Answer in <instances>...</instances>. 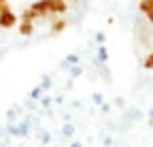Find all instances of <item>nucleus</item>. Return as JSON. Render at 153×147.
<instances>
[{"mask_svg": "<svg viewBox=\"0 0 153 147\" xmlns=\"http://www.w3.org/2000/svg\"><path fill=\"white\" fill-rule=\"evenodd\" d=\"M17 22H19V17L11 11L9 2H7L2 9H0V28H2V30H11V28L17 26Z\"/></svg>", "mask_w": 153, "mask_h": 147, "instance_id": "nucleus-1", "label": "nucleus"}, {"mask_svg": "<svg viewBox=\"0 0 153 147\" xmlns=\"http://www.w3.org/2000/svg\"><path fill=\"white\" fill-rule=\"evenodd\" d=\"M7 132H9V134H13V137H28V134H30V117L22 119L19 124L9 122V126H7Z\"/></svg>", "mask_w": 153, "mask_h": 147, "instance_id": "nucleus-2", "label": "nucleus"}, {"mask_svg": "<svg viewBox=\"0 0 153 147\" xmlns=\"http://www.w3.org/2000/svg\"><path fill=\"white\" fill-rule=\"evenodd\" d=\"M47 11H49V17H57V15H64L68 11V4L66 0H47Z\"/></svg>", "mask_w": 153, "mask_h": 147, "instance_id": "nucleus-3", "label": "nucleus"}, {"mask_svg": "<svg viewBox=\"0 0 153 147\" xmlns=\"http://www.w3.org/2000/svg\"><path fill=\"white\" fill-rule=\"evenodd\" d=\"M108 62V47L102 43V45H98V49H96V58H94V64L96 66H104Z\"/></svg>", "mask_w": 153, "mask_h": 147, "instance_id": "nucleus-4", "label": "nucleus"}, {"mask_svg": "<svg viewBox=\"0 0 153 147\" xmlns=\"http://www.w3.org/2000/svg\"><path fill=\"white\" fill-rule=\"evenodd\" d=\"M30 9L38 15V19L41 17H49V11H47V0H36V2L30 4Z\"/></svg>", "mask_w": 153, "mask_h": 147, "instance_id": "nucleus-5", "label": "nucleus"}, {"mask_svg": "<svg viewBox=\"0 0 153 147\" xmlns=\"http://www.w3.org/2000/svg\"><path fill=\"white\" fill-rule=\"evenodd\" d=\"M64 30H66V19L57 17V19L51 22V34H62Z\"/></svg>", "mask_w": 153, "mask_h": 147, "instance_id": "nucleus-6", "label": "nucleus"}, {"mask_svg": "<svg viewBox=\"0 0 153 147\" xmlns=\"http://www.w3.org/2000/svg\"><path fill=\"white\" fill-rule=\"evenodd\" d=\"M74 132H76L74 124H72L70 119H66V122H64V126H62V137H66V139H72V137H74Z\"/></svg>", "mask_w": 153, "mask_h": 147, "instance_id": "nucleus-7", "label": "nucleus"}, {"mask_svg": "<svg viewBox=\"0 0 153 147\" xmlns=\"http://www.w3.org/2000/svg\"><path fill=\"white\" fill-rule=\"evenodd\" d=\"M17 30H19V34H22V36H32V32H34V22H22Z\"/></svg>", "mask_w": 153, "mask_h": 147, "instance_id": "nucleus-8", "label": "nucleus"}, {"mask_svg": "<svg viewBox=\"0 0 153 147\" xmlns=\"http://www.w3.org/2000/svg\"><path fill=\"white\" fill-rule=\"evenodd\" d=\"M17 17H19L22 22H36V19H38V15H36L30 7H28V9H24V11H22V15H17Z\"/></svg>", "mask_w": 153, "mask_h": 147, "instance_id": "nucleus-9", "label": "nucleus"}, {"mask_svg": "<svg viewBox=\"0 0 153 147\" xmlns=\"http://www.w3.org/2000/svg\"><path fill=\"white\" fill-rule=\"evenodd\" d=\"M81 58L76 56V53H68V56L62 60V68H68V66H74V64H79Z\"/></svg>", "mask_w": 153, "mask_h": 147, "instance_id": "nucleus-10", "label": "nucleus"}, {"mask_svg": "<svg viewBox=\"0 0 153 147\" xmlns=\"http://www.w3.org/2000/svg\"><path fill=\"white\" fill-rule=\"evenodd\" d=\"M151 9H153V0H140V2H138V11L143 15H147Z\"/></svg>", "mask_w": 153, "mask_h": 147, "instance_id": "nucleus-11", "label": "nucleus"}, {"mask_svg": "<svg viewBox=\"0 0 153 147\" xmlns=\"http://www.w3.org/2000/svg\"><path fill=\"white\" fill-rule=\"evenodd\" d=\"M38 85L43 87V92H47V90H51L53 81H51V77H49V75H43V77H41V83H38Z\"/></svg>", "mask_w": 153, "mask_h": 147, "instance_id": "nucleus-12", "label": "nucleus"}, {"mask_svg": "<svg viewBox=\"0 0 153 147\" xmlns=\"http://www.w3.org/2000/svg\"><path fill=\"white\" fill-rule=\"evenodd\" d=\"M43 94H45L43 87H41V85H36V87H32V90H30V100H38Z\"/></svg>", "mask_w": 153, "mask_h": 147, "instance_id": "nucleus-13", "label": "nucleus"}, {"mask_svg": "<svg viewBox=\"0 0 153 147\" xmlns=\"http://www.w3.org/2000/svg\"><path fill=\"white\" fill-rule=\"evenodd\" d=\"M68 70H70V77H72V79H76V77H81V75H83V66H79V64L68 66Z\"/></svg>", "mask_w": 153, "mask_h": 147, "instance_id": "nucleus-14", "label": "nucleus"}, {"mask_svg": "<svg viewBox=\"0 0 153 147\" xmlns=\"http://www.w3.org/2000/svg\"><path fill=\"white\" fill-rule=\"evenodd\" d=\"M91 102H94L96 107H100V104L104 102V94H102V92H94V94H91Z\"/></svg>", "mask_w": 153, "mask_h": 147, "instance_id": "nucleus-15", "label": "nucleus"}, {"mask_svg": "<svg viewBox=\"0 0 153 147\" xmlns=\"http://www.w3.org/2000/svg\"><path fill=\"white\" fill-rule=\"evenodd\" d=\"M19 111H22V107H19V104H15V107H11V109H9V111H7V119H9V122H13V119H15V115H17Z\"/></svg>", "mask_w": 153, "mask_h": 147, "instance_id": "nucleus-16", "label": "nucleus"}, {"mask_svg": "<svg viewBox=\"0 0 153 147\" xmlns=\"http://www.w3.org/2000/svg\"><path fill=\"white\" fill-rule=\"evenodd\" d=\"M38 102H41V107H43V109H49V107L53 104V98H51V96H45V94H43L41 98H38Z\"/></svg>", "mask_w": 153, "mask_h": 147, "instance_id": "nucleus-17", "label": "nucleus"}, {"mask_svg": "<svg viewBox=\"0 0 153 147\" xmlns=\"http://www.w3.org/2000/svg\"><path fill=\"white\" fill-rule=\"evenodd\" d=\"M143 68H147V70H153V51H151L149 56L143 60Z\"/></svg>", "mask_w": 153, "mask_h": 147, "instance_id": "nucleus-18", "label": "nucleus"}, {"mask_svg": "<svg viewBox=\"0 0 153 147\" xmlns=\"http://www.w3.org/2000/svg\"><path fill=\"white\" fill-rule=\"evenodd\" d=\"M94 41L98 43V45L106 43V34H104V32H96V34H94Z\"/></svg>", "mask_w": 153, "mask_h": 147, "instance_id": "nucleus-19", "label": "nucleus"}, {"mask_svg": "<svg viewBox=\"0 0 153 147\" xmlns=\"http://www.w3.org/2000/svg\"><path fill=\"white\" fill-rule=\"evenodd\" d=\"M41 143H43V145H49V143H51V134H49L47 130L41 132Z\"/></svg>", "mask_w": 153, "mask_h": 147, "instance_id": "nucleus-20", "label": "nucleus"}, {"mask_svg": "<svg viewBox=\"0 0 153 147\" xmlns=\"http://www.w3.org/2000/svg\"><path fill=\"white\" fill-rule=\"evenodd\" d=\"M108 111H111V102H106V100H104V102L100 104V113H108Z\"/></svg>", "mask_w": 153, "mask_h": 147, "instance_id": "nucleus-21", "label": "nucleus"}, {"mask_svg": "<svg viewBox=\"0 0 153 147\" xmlns=\"http://www.w3.org/2000/svg\"><path fill=\"white\" fill-rule=\"evenodd\" d=\"M115 104H117L119 109H123V107H126V102H123V98H121V96H117V98H115Z\"/></svg>", "mask_w": 153, "mask_h": 147, "instance_id": "nucleus-22", "label": "nucleus"}, {"mask_svg": "<svg viewBox=\"0 0 153 147\" xmlns=\"http://www.w3.org/2000/svg\"><path fill=\"white\" fill-rule=\"evenodd\" d=\"M102 143H104V147H111V145H113V139H111V137H104Z\"/></svg>", "mask_w": 153, "mask_h": 147, "instance_id": "nucleus-23", "label": "nucleus"}, {"mask_svg": "<svg viewBox=\"0 0 153 147\" xmlns=\"http://www.w3.org/2000/svg\"><path fill=\"white\" fill-rule=\"evenodd\" d=\"M145 17H147V19H149V24H151V26H153V9H151V11H149V13H147V15H145Z\"/></svg>", "mask_w": 153, "mask_h": 147, "instance_id": "nucleus-24", "label": "nucleus"}, {"mask_svg": "<svg viewBox=\"0 0 153 147\" xmlns=\"http://www.w3.org/2000/svg\"><path fill=\"white\" fill-rule=\"evenodd\" d=\"M149 124L153 126V104H151V109H149Z\"/></svg>", "mask_w": 153, "mask_h": 147, "instance_id": "nucleus-25", "label": "nucleus"}, {"mask_svg": "<svg viewBox=\"0 0 153 147\" xmlns=\"http://www.w3.org/2000/svg\"><path fill=\"white\" fill-rule=\"evenodd\" d=\"M70 147H83V143H81V141H72Z\"/></svg>", "mask_w": 153, "mask_h": 147, "instance_id": "nucleus-26", "label": "nucleus"}, {"mask_svg": "<svg viewBox=\"0 0 153 147\" xmlns=\"http://www.w3.org/2000/svg\"><path fill=\"white\" fill-rule=\"evenodd\" d=\"M7 2H9V0H0V9H2V7H4Z\"/></svg>", "mask_w": 153, "mask_h": 147, "instance_id": "nucleus-27", "label": "nucleus"}, {"mask_svg": "<svg viewBox=\"0 0 153 147\" xmlns=\"http://www.w3.org/2000/svg\"><path fill=\"white\" fill-rule=\"evenodd\" d=\"M72 2H79V0H72Z\"/></svg>", "mask_w": 153, "mask_h": 147, "instance_id": "nucleus-28", "label": "nucleus"}, {"mask_svg": "<svg viewBox=\"0 0 153 147\" xmlns=\"http://www.w3.org/2000/svg\"><path fill=\"white\" fill-rule=\"evenodd\" d=\"M0 30H2V28H0Z\"/></svg>", "mask_w": 153, "mask_h": 147, "instance_id": "nucleus-29", "label": "nucleus"}]
</instances>
